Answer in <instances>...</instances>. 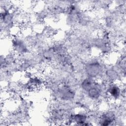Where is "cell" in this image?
Here are the masks:
<instances>
[{"label": "cell", "mask_w": 126, "mask_h": 126, "mask_svg": "<svg viewBox=\"0 0 126 126\" xmlns=\"http://www.w3.org/2000/svg\"><path fill=\"white\" fill-rule=\"evenodd\" d=\"M109 92L112 96H113L114 97H116L119 94L120 90L119 88H118L117 86H112L109 88Z\"/></svg>", "instance_id": "cell-1"}]
</instances>
